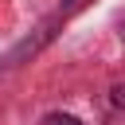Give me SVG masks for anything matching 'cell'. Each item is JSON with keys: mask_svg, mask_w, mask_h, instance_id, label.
<instances>
[{"mask_svg": "<svg viewBox=\"0 0 125 125\" xmlns=\"http://www.w3.org/2000/svg\"><path fill=\"white\" fill-rule=\"evenodd\" d=\"M43 125H82V121H78V117H70V113H51Z\"/></svg>", "mask_w": 125, "mask_h": 125, "instance_id": "obj_1", "label": "cell"}, {"mask_svg": "<svg viewBox=\"0 0 125 125\" xmlns=\"http://www.w3.org/2000/svg\"><path fill=\"white\" fill-rule=\"evenodd\" d=\"M113 102H117V105H125V86H117V90H113Z\"/></svg>", "mask_w": 125, "mask_h": 125, "instance_id": "obj_2", "label": "cell"}]
</instances>
